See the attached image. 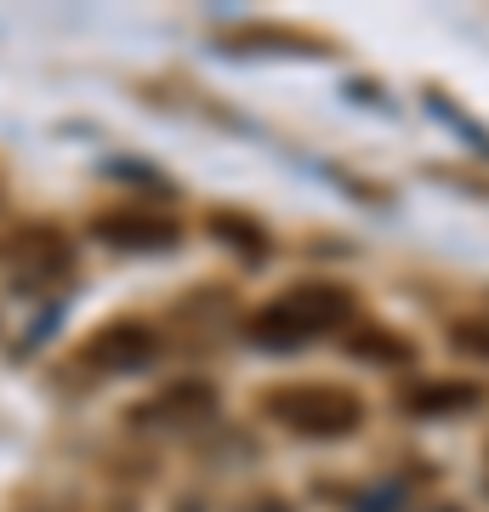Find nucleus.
<instances>
[{"instance_id":"nucleus-1","label":"nucleus","mask_w":489,"mask_h":512,"mask_svg":"<svg viewBox=\"0 0 489 512\" xmlns=\"http://www.w3.org/2000/svg\"><path fill=\"white\" fill-rule=\"evenodd\" d=\"M347 319H353V296L342 285H330V279H308V285L273 296L268 308L251 313V342L273 353H290V348H308V342L330 336Z\"/></svg>"},{"instance_id":"nucleus-2","label":"nucleus","mask_w":489,"mask_h":512,"mask_svg":"<svg viewBox=\"0 0 489 512\" xmlns=\"http://www.w3.org/2000/svg\"><path fill=\"white\" fill-rule=\"evenodd\" d=\"M262 410L279 427L302 433V439H347V433H359V421H364V399L347 393V387H336V382L273 387L268 399H262Z\"/></svg>"},{"instance_id":"nucleus-3","label":"nucleus","mask_w":489,"mask_h":512,"mask_svg":"<svg viewBox=\"0 0 489 512\" xmlns=\"http://www.w3.org/2000/svg\"><path fill=\"white\" fill-rule=\"evenodd\" d=\"M154 353H160V336H154V330L137 325V319H114V325H103L86 348H80V365L103 370V376H114V370L126 376V370H148Z\"/></svg>"},{"instance_id":"nucleus-4","label":"nucleus","mask_w":489,"mask_h":512,"mask_svg":"<svg viewBox=\"0 0 489 512\" xmlns=\"http://www.w3.org/2000/svg\"><path fill=\"white\" fill-rule=\"evenodd\" d=\"M0 268L12 274V285H52L69 268V245L52 228H18L12 239H0Z\"/></svg>"},{"instance_id":"nucleus-5","label":"nucleus","mask_w":489,"mask_h":512,"mask_svg":"<svg viewBox=\"0 0 489 512\" xmlns=\"http://www.w3.org/2000/svg\"><path fill=\"white\" fill-rule=\"evenodd\" d=\"M217 410V387L205 382H171L165 393H154L148 404H137V421L148 427H188V421H200Z\"/></svg>"},{"instance_id":"nucleus-6","label":"nucleus","mask_w":489,"mask_h":512,"mask_svg":"<svg viewBox=\"0 0 489 512\" xmlns=\"http://www.w3.org/2000/svg\"><path fill=\"white\" fill-rule=\"evenodd\" d=\"M404 410L421 421H438V416H472L484 410V387L478 382H421L404 393Z\"/></svg>"},{"instance_id":"nucleus-7","label":"nucleus","mask_w":489,"mask_h":512,"mask_svg":"<svg viewBox=\"0 0 489 512\" xmlns=\"http://www.w3.org/2000/svg\"><path fill=\"white\" fill-rule=\"evenodd\" d=\"M97 234L109 239V245H120V251H171L177 245V222L120 211V217H97Z\"/></svg>"},{"instance_id":"nucleus-8","label":"nucleus","mask_w":489,"mask_h":512,"mask_svg":"<svg viewBox=\"0 0 489 512\" xmlns=\"http://www.w3.org/2000/svg\"><path fill=\"white\" fill-rule=\"evenodd\" d=\"M211 228H217V234L228 239V245H239V251L262 256V228H256V222L234 217V211H217V217H211Z\"/></svg>"},{"instance_id":"nucleus-9","label":"nucleus","mask_w":489,"mask_h":512,"mask_svg":"<svg viewBox=\"0 0 489 512\" xmlns=\"http://www.w3.org/2000/svg\"><path fill=\"white\" fill-rule=\"evenodd\" d=\"M455 348H461V353H478V359H489V330H478V325H455Z\"/></svg>"},{"instance_id":"nucleus-10","label":"nucleus","mask_w":489,"mask_h":512,"mask_svg":"<svg viewBox=\"0 0 489 512\" xmlns=\"http://www.w3.org/2000/svg\"><path fill=\"white\" fill-rule=\"evenodd\" d=\"M353 512H399V490H370L353 501Z\"/></svg>"},{"instance_id":"nucleus-11","label":"nucleus","mask_w":489,"mask_h":512,"mask_svg":"<svg viewBox=\"0 0 489 512\" xmlns=\"http://www.w3.org/2000/svg\"><path fill=\"white\" fill-rule=\"evenodd\" d=\"M359 348H370V353H387V359H410V348H404V342H387V336H364Z\"/></svg>"},{"instance_id":"nucleus-12","label":"nucleus","mask_w":489,"mask_h":512,"mask_svg":"<svg viewBox=\"0 0 489 512\" xmlns=\"http://www.w3.org/2000/svg\"><path fill=\"white\" fill-rule=\"evenodd\" d=\"M438 512H461V507H438Z\"/></svg>"}]
</instances>
